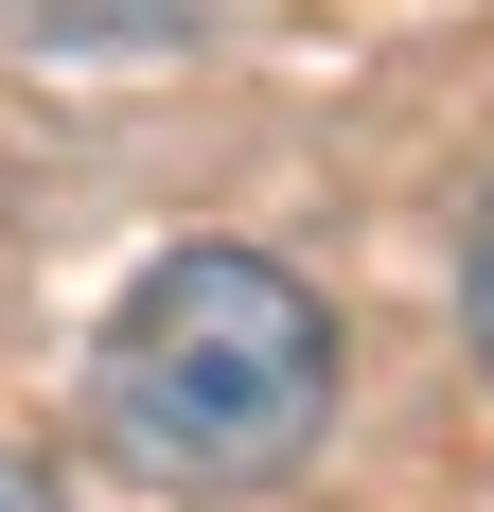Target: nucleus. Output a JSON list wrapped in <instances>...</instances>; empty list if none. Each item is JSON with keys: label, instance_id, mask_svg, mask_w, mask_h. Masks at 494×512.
I'll use <instances>...</instances> for the list:
<instances>
[{"label": "nucleus", "instance_id": "1", "mask_svg": "<svg viewBox=\"0 0 494 512\" xmlns=\"http://www.w3.org/2000/svg\"><path fill=\"white\" fill-rule=\"evenodd\" d=\"M89 407H106V460L159 477V495H265L336 424V318L265 248H159L106 301Z\"/></svg>", "mask_w": 494, "mask_h": 512}, {"label": "nucleus", "instance_id": "2", "mask_svg": "<svg viewBox=\"0 0 494 512\" xmlns=\"http://www.w3.org/2000/svg\"><path fill=\"white\" fill-rule=\"evenodd\" d=\"M195 0H0V53H159Z\"/></svg>", "mask_w": 494, "mask_h": 512}, {"label": "nucleus", "instance_id": "3", "mask_svg": "<svg viewBox=\"0 0 494 512\" xmlns=\"http://www.w3.org/2000/svg\"><path fill=\"white\" fill-rule=\"evenodd\" d=\"M0 512H71V495H53V477L18 460V442H0Z\"/></svg>", "mask_w": 494, "mask_h": 512}, {"label": "nucleus", "instance_id": "4", "mask_svg": "<svg viewBox=\"0 0 494 512\" xmlns=\"http://www.w3.org/2000/svg\"><path fill=\"white\" fill-rule=\"evenodd\" d=\"M459 301H477V354H494V212H477V265H459Z\"/></svg>", "mask_w": 494, "mask_h": 512}]
</instances>
